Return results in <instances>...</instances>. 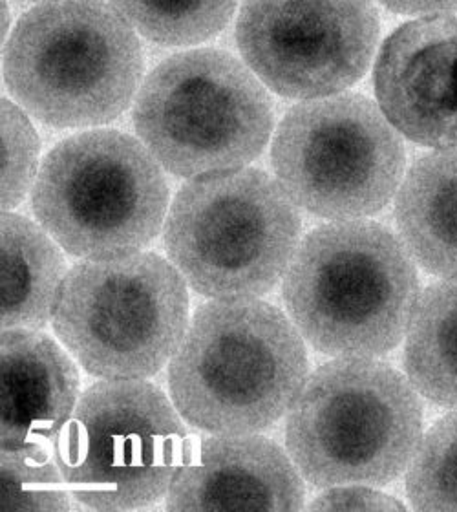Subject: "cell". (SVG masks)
Instances as JSON below:
<instances>
[{
	"mask_svg": "<svg viewBox=\"0 0 457 512\" xmlns=\"http://www.w3.org/2000/svg\"><path fill=\"white\" fill-rule=\"evenodd\" d=\"M2 450L46 447L77 406L79 372L72 357L39 330H2Z\"/></svg>",
	"mask_w": 457,
	"mask_h": 512,
	"instance_id": "cell-14",
	"label": "cell"
},
{
	"mask_svg": "<svg viewBox=\"0 0 457 512\" xmlns=\"http://www.w3.org/2000/svg\"><path fill=\"white\" fill-rule=\"evenodd\" d=\"M423 408L403 375L366 357L320 366L289 410L286 445L315 487H383L410 465Z\"/></svg>",
	"mask_w": 457,
	"mask_h": 512,
	"instance_id": "cell-4",
	"label": "cell"
},
{
	"mask_svg": "<svg viewBox=\"0 0 457 512\" xmlns=\"http://www.w3.org/2000/svg\"><path fill=\"white\" fill-rule=\"evenodd\" d=\"M39 152L41 141L28 114L2 99V213H10L32 191Z\"/></svg>",
	"mask_w": 457,
	"mask_h": 512,
	"instance_id": "cell-21",
	"label": "cell"
},
{
	"mask_svg": "<svg viewBox=\"0 0 457 512\" xmlns=\"http://www.w3.org/2000/svg\"><path fill=\"white\" fill-rule=\"evenodd\" d=\"M308 377L295 324L256 299L213 300L194 311L169 364L183 421L213 436L256 434L291 410Z\"/></svg>",
	"mask_w": 457,
	"mask_h": 512,
	"instance_id": "cell-1",
	"label": "cell"
},
{
	"mask_svg": "<svg viewBox=\"0 0 457 512\" xmlns=\"http://www.w3.org/2000/svg\"><path fill=\"white\" fill-rule=\"evenodd\" d=\"M304 483L293 459L256 434L189 443L167 492L172 512L298 511Z\"/></svg>",
	"mask_w": 457,
	"mask_h": 512,
	"instance_id": "cell-13",
	"label": "cell"
},
{
	"mask_svg": "<svg viewBox=\"0 0 457 512\" xmlns=\"http://www.w3.org/2000/svg\"><path fill=\"white\" fill-rule=\"evenodd\" d=\"M138 32L160 46H196L213 39L233 19L234 2H112Z\"/></svg>",
	"mask_w": 457,
	"mask_h": 512,
	"instance_id": "cell-18",
	"label": "cell"
},
{
	"mask_svg": "<svg viewBox=\"0 0 457 512\" xmlns=\"http://www.w3.org/2000/svg\"><path fill=\"white\" fill-rule=\"evenodd\" d=\"M300 214L280 183L256 169L203 176L174 196L163 247L205 299L262 297L297 251Z\"/></svg>",
	"mask_w": 457,
	"mask_h": 512,
	"instance_id": "cell-6",
	"label": "cell"
},
{
	"mask_svg": "<svg viewBox=\"0 0 457 512\" xmlns=\"http://www.w3.org/2000/svg\"><path fill=\"white\" fill-rule=\"evenodd\" d=\"M379 39L370 2H247L236 44L249 70L278 96H339L366 74Z\"/></svg>",
	"mask_w": 457,
	"mask_h": 512,
	"instance_id": "cell-11",
	"label": "cell"
},
{
	"mask_svg": "<svg viewBox=\"0 0 457 512\" xmlns=\"http://www.w3.org/2000/svg\"><path fill=\"white\" fill-rule=\"evenodd\" d=\"M66 273L63 253L43 227L19 214L2 213V330L44 328L54 317Z\"/></svg>",
	"mask_w": 457,
	"mask_h": 512,
	"instance_id": "cell-16",
	"label": "cell"
},
{
	"mask_svg": "<svg viewBox=\"0 0 457 512\" xmlns=\"http://www.w3.org/2000/svg\"><path fill=\"white\" fill-rule=\"evenodd\" d=\"M287 313L302 339L331 357L394 350L419 300L414 260L368 220L322 225L297 247L284 277Z\"/></svg>",
	"mask_w": 457,
	"mask_h": 512,
	"instance_id": "cell-2",
	"label": "cell"
},
{
	"mask_svg": "<svg viewBox=\"0 0 457 512\" xmlns=\"http://www.w3.org/2000/svg\"><path fill=\"white\" fill-rule=\"evenodd\" d=\"M395 220L419 266L457 277V149L415 161L401 183Z\"/></svg>",
	"mask_w": 457,
	"mask_h": 512,
	"instance_id": "cell-15",
	"label": "cell"
},
{
	"mask_svg": "<svg viewBox=\"0 0 457 512\" xmlns=\"http://www.w3.org/2000/svg\"><path fill=\"white\" fill-rule=\"evenodd\" d=\"M189 322L187 282L169 260L145 251L75 264L52 317L66 352L99 379L158 374Z\"/></svg>",
	"mask_w": 457,
	"mask_h": 512,
	"instance_id": "cell-8",
	"label": "cell"
},
{
	"mask_svg": "<svg viewBox=\"0 0 457 512\" xmlns=\"http://www.w3.org/2000/svg\"><path fill=\"white\" fill-rule=\"evenodd\" d=\"M271 161L295 205L328 220L372 216L403 178V141L381 108L359 94L304 101L278 125Z\"/></svg>",
	"mask_w": 457,
	"mask_h": 512,
	"instance_id": "cell-10",
	"label": "cell"
},
{
	"mask_svg": "<svg viewBox=\"0 0 457 512\" xmlns=\"http://www.w3.org/2000/svg\"><path fill=\"white\" fill-rule=\"evenodd\" d=\"M32 209L68 255L108 260L141 253L160 235L169 185L139 139L97 128L63 139L44 156Z\"/></svg>",
	"mask_w": 457,
	"mask_h": 512,
	"instance_id": "cell-5",
	"label": "cell"
},
{
	"mask_svg": "<svg viewBox=\"0 0 457 512\" xmlns=\"http://www.w3.org/2000/svg\"><path fill=\"white\" fill-rule=\"evenodd\" d=\"M406 494L417 511H457V412L437 421L415 450Z\"/></svg>",
	"mask_w": 457,
	"mask_h": 512,
	"instance_id": "cell-19",
	"label": "cell"
},
{
	"mask_svg": "<svg viewBox=\"0 0 457 512\" xmlns=\"http://www.w3.org/2000/svg\"><path fill=\"white\" fill-rule=\"evenodd\" d=\"M311 511H403L401 502L383 492L370 491L361 485L330 487L309 507Z\"/></svg>",
	"mask_w": 457,
	"mask_h": 512,
	"instance_id": "cell-22",
	"label": "cell"
},
{
	"mask_svg": "<svg viewBox=\"0 0 457 512\" xmlns=\"http://www.w3.org/2000/svg\"><path fill=\"white\" fill-rule=\"evenodd\" d=\"M375 94L404 138L457 149V17H428L397 28L375 64Z\"/></svg>",
	"mask_w": 457,
	"mask_h": 512,
	"instance_id": "cell-12",
	"label": "cell"
},
{
	"mask_svg": "<svg viewBox=\"0 0 457 512\" xmlns=\"http://www.w3.org/2000/svg\"><path fill=\"white\" fill-rule=\"evenodd\" d=\"M390 8L401 11V13H432V11H445L448 8H456V4H388Z\"/></svg>",
	"mask_w": 457,
	"mask_h": 512,
	"instance_id": "cell-23",
	"label": "cell"
},
{
	"mask_svg": "<svg viewBox=\"0 0 457 512\" xmlns=\"http://www.w3.org/2000/svg\"><path fill=\"white\" fill-rule=\"evenodd\" d=\"M404 366L419 394L437 405L457 406V277L434 284L417 300Z\"/></svg>",
	"mask_w": 457,
	"mask_h": 512,
	"instance_id": "cell-17",
	"label": "cell"
},
{
	"mask_svg": "<svg viewBox=\"0 0 457 512\" xmlns=\"http://www.w3.org/2000/svg\"><path fill=\"white\" fill-rule=\"evenodd\" d=\"M2 511H70V489L57 463L39 448L2 450Z\"/></svg>",
	"mask_w": 457,
	"mask_h": 512,
	"instance_id": "cell-20",
	"label": "cell"
},
{
	"mask_svg": "<svg viewBox=\"0 0 457 512\" xmlns=\"http://www.w3.org/2000/svg\"><path fill=\"white\" fill-rule=\"evenodd\" d=\"M187 428L147 379H103L86 388L54 441L55 463L90 511L147 509L171 489Z\"/></svg>",
	"mask_w": 457,
	"mask_h": 512,
	"instance_id": "cell-9",
	"label": "cell"
},
{
	"mask_svg": "<svg viewBox=\"0 0 457 512\" xmlns=\"http://www.w3.org/2000/svg\"><path fill=\"white\" fill-rule=\"evenodd\" d=\"M145 72L130 22L101 2H44L22 15L4 50V85L54 128L107 125L138 96Z\"/></svg>",
	"mask_w": 457,
	"mask_h": 512,
	"instance_id": "cell-3",
	"label": "cell"
},
{
	"mask_svg": "<svg viewBox=\"0 0 457 512\" xmlns=\"http://www.w3.org/2000/svg\"><path fill=\"white\" fill-rule=\"evenodd\" d=\"M139 141L176 178L242 171L267 145L273 105L249 66L218 48L171 55L139 86Z\"/></svg>",
	"mask_w": 457,
	"mask_h": 512,
	"instance_id": "cell-7",
	"label": "cell"
}]
</instances>
